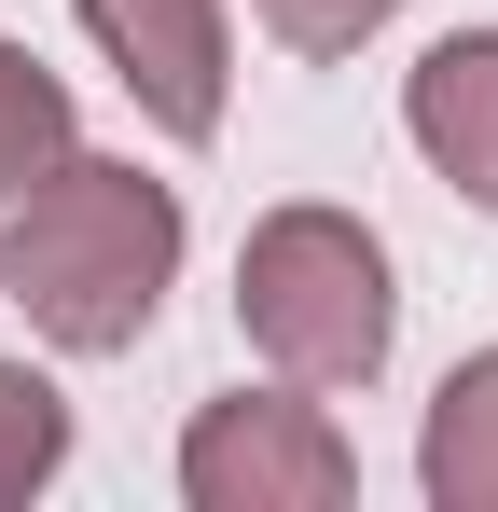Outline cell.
Masks as SVG:
<instances>
[{"label":"cell","instance_id":"6da1fadb","mask_svg":"<svg viewBox=\"0 0 498 512\" xmlns=\"http://www.w3.org/2000/svg\"><path fill=\"white\" fill-rule=\"evenodd\" d=\"M166 277H180V194L111 153H56V167L14 194V236H0V291L28 305V333H56L70 360L153 333Z\"/></svg>","mask_w":498,"mask_h":512},{"label":"cell","instance_id":"52a82bcc","mask_svg":"<svg viewBox=\"0 0 498 512\" xmlns=\"http://www.w3.org/2000/svg\"><path fill=\"white\" fill-rule=\"evenodd\" d=\"M56 153H70V84L28 42H0V194H28Z\"/></svg>","mask_w":498,"mask_h":512},{"label":"cell","instance_id":"3957f363","mask_svg":"<svg viewBox=\"0 0 498 512\" xmlns=\"http://www.w3.org/2000/svg\"><path fill=\"white\" fill-rule=\"evenodd\" d=\"M346 485H360V457L305 388H263V402L236 388L180 429V499L194 512H332Z\"/></svg>","mask_w":498,"mask_h":512},{"label":"cell","instance_id":"7a4b0ae2","mask_svg":"<svg viewBox=\"0 0 498 512\" xmlns=\"http://www.w3.org/2000/svg\"><path fill=\"white\" fill-rule=\"evenodd\" d=\"M388 250L346 208H277L236 250V333L291 374V388H360L388 360Z\"/></svg>","mask_w":498,"mask_h":512},{"label":"cell","instance_id":"ba28073f","mask_svg":"<svg viewBox=\"0 0 498 512\" xmlns=\"http://www.w3.org/2000/svg\"><path fill=\"white\" fill-rule=\"evenodd\" d=\"M56 457H70V402H56L28 360H0V512L42 499V485H56Z\"/></svg>","mask_w":498,"mask_h":512},{"label":"cell","instance_id":"8992f818","mask_svg":"<svg viewBox=\"0 0 498 512\" xmlns=\"http://www.w3.org/2000/svg\"><path fill=\"white\" fill-rule=\"evenodd\" d=\"M415 485H429L443 512H498V346L443 374V402H429V443H415Z\"/></svg>","mask_w":498,"mask_h":512},{"label":"cell","instance_id":"9c48e42d","mask_svg":"<svg viewBox=\"0 0 498 512\" xmlns=\"http://www.w3.org/2000/svg\"><path fill=\"white\" fill-rule=\"evenodd\" d=\"M249 14H263V28H277L291 56H360V42H374V28H388L402 0H249Z\"/></svg>","mask_w":498,"mask_h":512},{"label":"cell","instance_id":"5b68a950","mask_svg":"<svg viewBox=\"0 0 498 512\" xmlns=\"http://www.w3.org/2000/svg\"><path fill=\"white\" fill-rule=\"evenodd\" d=\"M402 125H415V153H429V167L498 222V28H457V42H429V56H415Z\"/></svg>","mask_w":498,"mask_h":512},{"label":"cell","instance_id":"277c9868","mask_svg":"<svg viewBox=\"0 0 498 512\" xmlns=\"http://www.w3.org/2000/svg\"><path fill=\"white\" fill-rule=\"evenodd\" d=\"M83 42L166 139H222V0H83Z\"/></svg>","mask_w":498,"mask_h":512}]
</instances>
